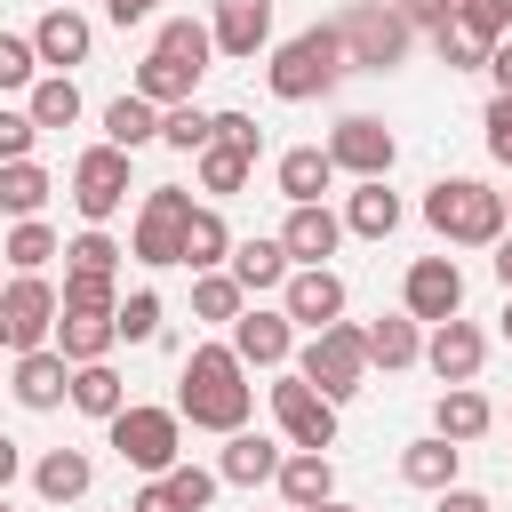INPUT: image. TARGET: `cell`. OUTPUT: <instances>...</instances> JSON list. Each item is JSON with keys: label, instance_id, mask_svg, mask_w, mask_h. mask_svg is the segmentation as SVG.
<instances>
[{"label": "cell", "instance_id": "56", "mask_svg": "<svg viewBox=\"0 0 512 512\" xmlns=\"http://www.w3.org/2000/svg\"><path fill=\"white\" fill-rule=\"evenodd\" d=\"M488 264H496V280L512 288V240H496V256H488Z\"/></svg>", "mask_w": 512, "mask_h": 512}, {"label": "cell", "instance_id": "19", "mask_svg": "<svg viewBox=\"0 0 512 512\" xmlns=\"http://www.w3.org/2000/svg\"><path fill=\"white\" fill-rule=\"evenodd\" d=\"M64 392H72V360H64V352L40 344V352L16 360V400H24V408H64Z\"/></svg>", "mask_w": 512, "mask_h": 512}, {"label": "cell", "instance_id": "57", "mask_svg": "<svg viewBox=\"0 0 512 512\" xmlns=\"http://www.w3.org/2000/svg\"><path fill=\"white\" fill-rule=\"evenodd\" d=\"M312 512H352V504H336V496H328V504H312Z\"/></svg>", "mask_w": 512, "mask_h": 512}, {"label": "cell", "instance_id": "14", "mask_svg": "<svg viewBox=\"0 0 512 512\" xmlns=\"http://www.w3.org/2000/svg\"><path fill=\"white\" fill-rule=\"evenodd\" d=\"M288 344H296L288 312H264V304H248V312L232 320V360H240V368H280V360H288Z\"/></svg>", "mask_w": 512, "mask_h": 512}, {"label": "cell", "instance_id": "38", "mask_svg": "<svg viewBox=\"0 0 512 512\" xmlns=\"http://www.w3.org/2000/svg\"><path fill=\"white\" fill-rule=\"evenodd\" d=\"M48 256H64V248H56V232H48L40 216H24V224L8 232V248H0V264H8V272H40Z\"/></svg>", "mask_w": 512, "mask_h": 512}, {"label": "cell", "instance_id": "39", "mask_svg": "<svg viewBox=\"0 0 512 512\" xmlns=\"http://www.w3.org/2000/svg\"><path fill=\"white\" fill-rule=\"evenodd\" d=\"M192 312L232 328V320L248 312V296H240V280H232V272H200V280H192Z\"/></svg>", "mask_w": 512, "mask_h": 512}, {"label": "cell", "instance_id": "58", "mask_svg": "<svg viewBox=\"0 0 512 512\" xmlns=\"http://www.w3.org/2000/svg\"><path fill=\"white\" fill-rule=\"evenodd\" d=\"M504 336H512V304H504Z\"/></svg>", "mask_w": 512, "mask_h": 512}, {"label": "cell", "instance_id": "5", "mask_svg": "<svg viewBox=\"0 0 512 512\" xmlns=\"http://www.w3.org/2000/svg\"><path fill=\"white\" fill-rule=\"evenodd\" d=\"M176 440H184V416L176 408H120L112 416V448H120V464L128 472H144V480H160L168 464H176Z\"/></svg>", "mask_w": 512, "mask_h": 512}, {"label": "cell", "instance_id": "6", "mask_svg": "<svg viewBox=\"0 0 512 512\" xmlns=\"http://www.w3.org/2000/svg\"><path fill=\"white\" fill-rule=\"evenodd\" d=\"M336 40H344V56H352V64L384 72V64H400V56H408V16H400L392 0H360V8H344V16H336Z\"/></svg>", "mask_w": 512, "mask_h": 512}, {"label": "cell", "instance_id": "51", "mask_svg": "<svg viewBox=\"0 0 512 512\" xmlns=\"http://www.w3.org/2000/svg\"><path fill=\"white\" fill-rule=\"evenodd\" d=\"M488 72H496V96H512V40L488 48Z\"/></svg>", "mask_w": 512, "mask_h": 512}, {"label": "cell", "instance_id": "60", "mask_svg": "<svg viewBox=\"0 0 512 512\" xmlns=\"http://www.w3.org/2000/svg\"><path fill=\"white\" fill-rule=\"evenodd\" d=\"M56 8H80V0H56Z\"/></svg>", "mask_w": 512, "mask_h": 512}, {"label": "cell", "instance_id": "20", "mask_svg": "<svg viewBox=\"0 0 512 512\" xmlns=\"http://www.w3.org/2000/svg\"><path fill=\"white\" fill-rule=\"evenodd\" d=\"M488 424H496V408H488V392H472V384H448V392L432 400V432H440V440H456V448H464V440H480Z\"/></svg>", "mask_w": 512, "mask_h": 512}, {"label": "cell", "instance_id": "53", "mask_svg": "<svg viewBox=\"0 0 512 512\" xmlns=\"http://www.w3.org/2000/svg\"><path fill=\"white\" fill-rule=\"evenodd\" d=\"M104 16H112V24H144V16H152V0H104Z\"/></svg>", "mask_w": 512, "mask_h": 512}, {"label": "cell", "instance_id": "63", "mask_svg": "<svg viewBox=\"0 0 512 512\" xmlns=\"http://www.w3.org/2000/svg\"><path fill=\"white\" fill-rule=\"evenodd\" d=\"M0 512H8V504H0Z\"/></svg>", "mask_w": 512, "mask_h": 512}, {"label": "cell", "instance_id": "47", "mask_svg": "<svg viewBox=\"0 0 512 512\" xmlns=\"http://www.w3.org/2000/svg\"><path fill=\"white\" fill-rule=\"evenodd\" d=\"M208 144H232V152H248V160H256L264 128H256V112H216V136H208Z\"/></svg>", "mask_w": 512, "mask_h": 512}, {"label": "cell", "instance_id": "48", "mask_svg": "<svg viewBox=\"0 0 512 512\" xmlns=\"http://www.w3.org/2000/svg\"><path fill=\"white\" fill-rule=\"evenodd\" d=\"M32 144H40L32 112H0V160H32Z\"/></svg>", "mask_w": 512, "mask_h": 512}, {"label": "cell", "instance_id": "34", "mask_svg": "<svg viewBox=\"0 0 512 512\" xmlns=\"http://www.w3.org/2000/svg\"><path fill=\"white\" fill-rule=\"evenodd\" d=\"M56 184H48V168L40 160H0V208L24 224V216H40V200H48Z\"/></svg>", "mask_w": 512, "mask_h": 512}, {"label": "cell", "instance_id": "36", "mask_svg": "<svg viewBox=\"0 0 512 512\" xmlns=\"http://www.w3.org/2000/svg\"><path fill=\"white\" fill-rule=\"evenodd\" d=\"M224 256H232L224 216H216V208H192V224H184V264H192V272H216Z\"/></svg>", "mask_w": 512, "mask_h": 512}, {"label": "cell", "instance_id": "49", "mask_svg": "<svg viewBox=\"0 0 512 512\" xmlns=\"http://www.w3.org/2000/svg\"><path fill=\"white\" fill-rule=\"evenodd\" d=\"M480 128H488V152H496V160L512 168V96H496V104L480 112Z\"/></svg>", "mask_w": 512, "mask_h": 512}, {"label": "cell", "instance_id": "3", "mask_svg": "<svg viewBox=\"0 0 512 512\" xmlns=\"http://www.w3.org/2000/svg\"><path fill=\"white\" fill-rule=\"evenodd\" d=\"M424 224L440 240H456V248H496L504 240V192H488L472 176H440L424 192Z\"/></svg>", "mask_w": 512, "mask_h": 512}, {"label": "cell", "instance_id": "16", "mask_svg": "<svg viewBox=\"0 0 512 512\" xmlns=\"http://www.w3.org/2000/svg\"><path fill=\"white\" fill-rule=\"evenodd\" d=\"M88 48H96V32H88V16H80V8H48V16L32 24V56H40V64H56V72L88 64Z\"/></svg>", "mask_w": 512, "mask_h": 512}, {"label": "cell", "instance_id": "2", "mask_svg": "<svg viewBox=\"0 0 512 512\" xmlns=\"http://www.w3.org/2000/svg\"><path fill=\"white\" fill-rule=\"evenodd\" d=\"M344 72H352V56H344L336 24H312V32L280 40V48H272V64H264V80H272V96H280V104H312V96H328Z\"/></svg>", "mask_w": 512, "mask_h": 512}, {"label": "cell", "instance_id": "54", "mask_svg": "<svg viewBox=\"0 0 512 512\" xmlns=\"http://www.w3.org/2000/svg\"><path fill=\"white\" fill-rule=\"evenodd\" d=\"M128 512H176V504H168V496H160V480H144V488H136V504H128Z\"/></svg>", "mask_w": 512, "mask_h": 512}, {"label": "cell", "instance_id": "50", "mask_svg": "<svg viewBox=\"0 0 512 512\" xmlns=\"http://www.w3.org/2000/svg\"><path fill=\"white\" fill-rule=\"evenodd\" d=\"M392 8L408 16V32H416V24H424V32H440V24L456 16V0H392Z\"/></svg>", "mask_w": 512, "mask_h": 512}, {"label": "cell", "instance_id": "23", "mask_svg": "<svg viewBox=\"0 0 512 512\" xmlns=\"http://www.w3.org/2000/svg\"><path fill=\"white\" fill-rule=\"evenodd\" d=\"M360 352H368V368H408V360H424V336H416L408 312H384V320L360 328Z\"/></svg>", "mask_w": 512, "mask_h": 512}, {"label": "cell", "instance_id": "55", "mask_svg": "<svg viewBox=\"0 0 512 512\" xmlns=\"http://www.w3.org/2000/svg\"><path fill=\"white\" fill-rule=\"evenodd\" d=\"M16 464H24V456H16V440H8V432H0V488H8V480H16Z\"/></svg>", "mask_w": 512, "mask_h": 512}, {"label": "cell", "instance_id": "17", "mask_svg": "<svg viewBox=\"0 0 512 512\" xmlns=\"http://www.w3.org/2000/svg\"><path fill=\"white\" fill-rule=\"evenodd\" d=\"M336 240H344V216H328V208H288V224H280V248H288V264H296V272L328 264V256H336Z\"/></svg>", "mask_w": 512, "mask_h": 512}, {"label": "cell", "instance_id": "46", "mask_svg": "<svg viewBox=\"0 0 512 512\" xmlns=\"http://www.w3.org/2000/svg\"><path fill=\"white\" fill-rule=\"evenodd\" d=\"M32 80H40V56H32V40L0 32V88H32Z\"/></svg>", "mask_w": 512, "mask_h": 512}, {"label": "cell", "instance_id": "24", "mask_svg": "<svg viewBox=\"0 0 512 512\" xmlns=\"http://www.w3.org/2000/svg\"><path fill=\"white\" fill-rule=\"evenodd\" d=\"M272 472H280V448H272L264 432H224L216 480H232V488H256V480H272Z\"/></svg>", "mask_w": 512, "mask_h": 512}, {"label": "cell", "instance_id": "11", "mask_svg": "<svg viewBox=\"0 0 512 512\" xmlns=\"http://www.w3.org/2000/svg\"><path fill=\"white\" fill-rule=\"evenodd\" d=\"M272 424L288 432V448H336V400H320L304 376L272 384Z\"/></svg>", "mask_w": 512, "mask_h": 512}, {"label": "cell", "instance_id": "25", "mask_svg": "<svg viewBox=\"0 0 512 512\" xmlns=\"http://www.w3.org/2000/svg\"><path fill=\"white\" fill-rule=\"evenodd\" d=\"M272 480H280V496H288L296 512H312V504H328V496H336V472H328V456H320V448L280 456V472H272Z\"/></svg>", "mask_w": 512, "mask_h": 512}, {"label": "cell", "instance_id": "35", "mask_svg": "<svg viewBox=\"0 0 512 512\" xmlns=\"http://www.w3.org/2000/svg\"><path fill=\"white\" fill-rule=\"evenodd\" d=\"M32 128L48 136V128H72L80 120V88H72V72H48V80H32Z\"/></svg>", "mask_w": 512, "mask_h": 512}, {"label": "cell", "instance_id": "42", "mask_svg": "<svg viewBox=\"0 0 512 512\" xmlns=\"http://www.w3.org/2000/svg\"><path fill=\"white\" fill-rule=\"evenodd\" d=\"M464 40H480V48H496V40H512V16H504V0H456V16H448Z\"/></svg>", "mask_w": 512, "mask_h": 512}, {"label": "cell", "instance_id": "8", "mask_svg": "<svg viewBox=\"0 0 512 512\" xmlns=\"http://www.w3.org/2000/svg\"><path fill=\"white\" fill-rule=\"evenodd\" d=\"M184 224H192V192L152 184L136 216V264H184Z\"/></svg>", "mask_w": 512, "mask_h": 512}, {"label": "cell", "instance_id": "28", "mask_svg": "<svg viewBox=\"0 0 512 512\" xmlns=\"http://www.w3.org/2000/svg\"><path fill=\"white\" fill-rule=\"evenodd\" d=\"M64 400H72L80 416H104V424H112V416L128 408V384H120L104 360H88V368H72V392H64Z\"/></svg>", "mask_w": 512, "mask_h": 512}, {"label": "cell", "instance_id": "40", "mask_svg": "<svg viewBox=\"0 0 512 512\" xmlns=\"http://www.w3.org/2000/svg\"><path fill=\"white\" fill-rule=\"evenodd\" d=\"M216 488H224V480H216V472H200V464H168V472H160V496H168L176 512H208V504H216Z\"/></svg>", "mask_w": 512, "mask_h": 512}, {"label": "cell", "instance_id": "44", "mask_svg": "<svg viewBox=\"0 0 512 512\" xmlns=\"http://www.w3.org/2000/svg\"><path fill=\"white\" fill-rule=\"evenodd\" d=\"M112 336H128V344H152V336H160V296H152V288L120 296V304H112Z\"/></svg>", "mask_w": 512, "mask_h": 512}, {"label": "cell", "instance_id": "41", "mask_svg": "<svg viewBox=\"0 0 512 512\" xmlns=\"http://www.w3.org/2000/svg\"><path fill=\"white\" fill-rule=\"evenodd\" d=\"M248 176H256V160L248 152H232V144H208L200 152V184L224 200V192H248Z\"/></svg>", "mask_w": 512, "mask_h": 512}, {"label": "cell", "instance_id": "29", "mask_svg": "<svg viewBox=\"0 0 512 512\" xmlns=\"http://www.w3.org/2000/svg\"><path fill=\"white\" fill-rule=\"evenodd\" d=\"M88 480H96V472H88V456H80V448H48V456L32 464V488H40L48 504H72V496H88Z\"/></svg>", "mask_w": 512, "mask_h": 512}, {"label": "cell", "instance_id": "37", "mask_svg": "<svg viewBox=\"0 0 512 512\" xmlns=\"http://www.w3.org/2000/svg\"><path fill=\"white\" fill-rule=\"evenodd\" d=\"M208 136H216V112H200V104H168L160 112V144H176V152H208Z\"/></svg>", "mask_w": 512, "mask_h": 512}, {"label": "cell", "instance_id": "52", "mask_svg": "<svg viewBox=\"0 0 512 512\" xmlns=\"http://www.w3.org/2000/svg\"><path fill=\"white\" fill-rule=\"evenodd\" d=\"M432 512H488V496H472V488H440Z\"/></svg>", "mask_w": 512, "mask_h": 512}, {"label": "cell", "instance_id": "30", "mask_svg": "<svg viewBox=\"0 0 512 512\" xmlns=\"http://www.w3.org/2000/svg\"><path fill=\"white\" fill-rule=\"evenodd\" d=\"M152 56H168V64H184V72H208V56H216V40H208V24H192V16H168V24L152 32Z\"/></svg>", "mask_w": 512, "mask_h": 512}, {"label": "cell", "instance_id": "18", "mask_svg": "<svg viewBox=\"0 0 512 512\" xmlns=\"http://www.w3.org/2000/svg\"><path fill=\"white\" fill-rule=\"evenodd\" d=\"M208 40H216L224 56H256V48L272 40V0H216Z\"/></svg>", "mask_w": 512, "mask_h": 512}, {"label": "cell", "instance_id": "21", "mask_svg": "<svg viewBox=\"0 0 512 512\" xmlns=\"http://www.w3.org/2000/svg\"><path fill=\"white\" fill-rule=\"evenodd\" d=\"M336 184V160L320 152V144H296V152H280V192H288V208H320V192Z\"/></svg>", "mask_w": 512, "mask_h": 512}, {"label": "cell", "instance_id": "4", "mask_svg": "<svg viewBox=\"0 0 512 512\" xmlns=\"http://www.w3.org/2000/svg\"><path fill=\"white\" fill-rule=\"evenodd\" d=\"M296 376H304V384H312L320 400H336V408H344V400H352V392L368 384V352H360V328H352V320H328V328H320V336L304 344Z\"/></svg>", "mask_w": 512, "mask_h": 512}, {"label": "cell", "instance_id": "31", "mask_svg": "<svg viewBox=\"0 0 512 512\" xmlns=\"http://www.w3.org/2000/svg\"><path fill=\"white\" fill-rule=\"evenodd\" d=\"M192 88H200V72H184V64H168V56H144V64H136V96H144L152 112L192 104Z\"/></svg>", "mask_w": 512, "mask_h": 512}, {"label": "cell", "instance_id": "10", "mask_svg": "<svg viewBox=\"0 0 512 512\" xmlns=\"http://www.w3.org/2000/svg\"><path fill=\"white\" fill-rule=\"evenodd\" d=\"M400 312L408 320H456L464 312V272H456V256H416L408 264V280H400Z\"/></svg>", "mask_w": 512, "mask_h": 512}, {"label": "cell", "instance_id": "45", "mask_svg": "<svg viewBox=\"0 0 512 512\" xmlns=\"http://www.w3.org/2000/svg\"><path fill=\"white\" fill-rule=\"evenodd\" d=\"M64 272H120V240L104 224H88L72 248H64Z\"/></svg>", "mask_w": 512, "mask_h": 512}, {"label": "cell", "instance_id": "62", "mask_svg": "<svg viewBox=\"0 0 512 512\" xmlns=\"http://www.w3.org/2000/svg\"><path fill=\"white\" fill-rule=\"evenodd\" d=\"M0 288H8V280H0Z\"/></svg>", "mask_w": 512, "mask_h": 512}, {"label": "cell", "instance_id": "27", "mask_svg": "<svg viewBox=\"0 0 512 512\" xmlns=\"http://www.w3.org/2000/svg\"><path fill=\"white\" fill-rule=\"evenodd\" d=\"M456 456H464V448L440 440V432H432V440H408V448H400V480L440 496V488H456Z\"/></svg>", "mask_w": 512, "mask_h": 512}, {"label": "cell", "instance_id": "43", "mask_svg": "<svg viewBox=\"0 0 512 512\" xmlns=\"http://www.w3.org/2000/svg\"><path fill=\"white\" fill-rule=\"evenodd\" d=\"M64 312H112L120 304V280L112 272H64V296H56Z\"/></svg>", "mask_w": 512, "mask_h": 512}, {"label": "cell", "instance_id": "32", "mask_svg": "<svg viewBox=\"0 0 512 512\" xmlns=\"http://www.w3.org/2000/svg\"><path fill=\"white\" fill-rule=\"evenodd\" d=\"M160 136V112L144 104V96H112L104 104V144L112 152H136V144H152Z\"/></svg>", "mask_w": 512, "mask_h": 512}, {"label": "cell", "instance_id": "7", "mask_svg": "<svg viewBox=\"0 0 512 512\" xmlns=\"http://www.w3.org/2000/svg\"><path fill=\"white\" fill-rule=\"evenodd\" d=\"M48 328H56V288H48L40 272H16V280L0 288V344H8V352H40Z\"/></svg>", "mask_w": 512, "mask_h": 512}, {"label": "cell", "instance_id": "22", "mask_svg": "<svg viewBox=\"0 0 512 512\" xmlns=\"http://www.w3.org/2000/svg\"><path fill=\"white\" fill-rule=\"evenodd\" d=\"M120 336H112V312H64L56 304V352L72 360V368H88V360H104Z\"/></svg>", "mask_w": 512, "mask_h": 512}, {"label": "cell", "instance_id": "13", "mask_svg": "<svg viewBox=\"0 0 512 512\" xmlns=\"http://www.w3.org/2000/svg\"><path fill=\"white\" fill-rule=\"evenodd\" d=\"M280 312H288V328L304 320V328L320 336L328 320H344V280H336L328 264H312V272H288V280H280Z\"/></svg>", "mask_w": 512, "mask_h": 512}, {"label": "cell", "instance_id": "33", "mask_svg": "<svg viewBox=\"0 0 512 512\" xmlns=\"http://www.w3.org/2000/svg\"><path fill=\"white\" fill-rule=\"evenodd\" d=\"M344 232H360V240L400 232V192H384V176H376V184H360V192H352V208H344Z\"/></svg>", "mask_w": 512, "mask_h": 512}, {"label": "cell", "instance_id": "12", "mask_svg": "<svg viewBox=\"0 0 512 512\" xmlns=\"http://www.w3.org/2000/svg\"><path fill=\"white\" fill-rule=\"evenodd\" d=\"M336 168H352L360 184H376V176H392V160H400V144H392V128L384 120H368V112H352V120H336V136L320 144Z\"/></svg>", "mask_w": 512, "mask_h": 512}, {"label": "cell", "instance_id": "15", "mask_svg": "<svg viewBox=\"0 0 512 512\" xmlns=\"http://www.w3.org/2000/svg\"><path fill=\"white\" fill-rule=\"evenodd\" d=\"M424 360H432V376H440V384H472V376H480V360H488V336H480L472 320H440V328H432V344H424Z\"/></svg>", "mask_w": 512, "mask_h": 512}, {"label": "cell", "instance_id": "61", "mask_svg": "<svg viewBox=\"0 0 512 512\" xmlns=\"http://www.w3.org/2000/svg\"><path fill=\"white\" fill-rule=\"evenodd\" d=\"M504 16H512V0H504Z\"/></svg>", "mask_w": 512, "mask_h": 512}, {"label": "cell", "instance_id": "26", "mask_svg": "<svg viewBox=\"0 0 512 512\" xmlns=\"http://www.w3.org/2000/svg\"><path fill=\"white\" fill-rule=\"evenodd\" d=\"M232 280H240V296H264V288H280L288 280V248L280 240H232Z\"/></svg>", "mask_w": 512, "mask_h": 512}, {"label": "cell", "instance_id": "1", "mask_svg": "<svg viewBox=\"0 0 512 512\" xmlns=\"http://www.w3.org/2000/svg\"><path fill=\"white\" fill-rule=\"evenodd\" d=\"M248 408H256V384H248V368L232 360V344H200V352L184 360L176 416L200 424V432H248Z\"/></svg>", "mask_w": 512, "mask_h": 512}, {"label": "cell", "instance_id": "9", "mask_svg": "<svg viewBox=\"0 0 512 512\" xmlns=\"http://www.w3.org/2000/svg\"><path fill=\"white\" fill-rule=\"evenodd\" d=\"M120 200H128V152L88 144V152L72 160V208H80L88 224H104V216H120Z\"/></svg>", "mask_w": 512, "mask_h": 512}, {"label": "cell", "instance_id": "59", "mask_svg": "<svg viewBox=\"0 0 512 512\" xmlns=\"http://www.w3.org/2000/svg\"><path fill=\"white\" fill-rule=\"evenodd\" d=\"M504 216H512V192H504Z\"/></svg>", "mask_w": 512, "mask_h": 512}]
</instances>
